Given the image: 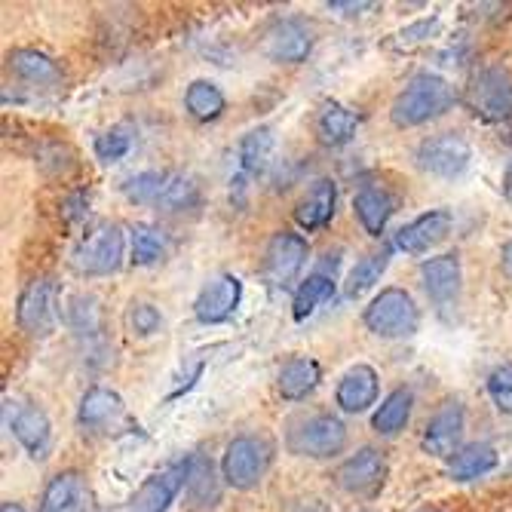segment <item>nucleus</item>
I'll use <instances>...</instances> for the list:
<instances>
[{"label":"nucleus","mask_w":512,"mask_h":512,"mask_svg":"<svg viewBox=\"0 0 512 512\" xmlns=\"http://www.w3.org/2000/svg\"><path fill=\"white\" fill-rule=\"evenodd\" d=\"M86 503V485L77 470L56 473L43 488L40 512H83Z\"/></svg>","instance_id":"nucleus-25"},{"label":"nucleus","mask_w":512,"mask_h":512,"mask_svg":"<svg viewBox=\"0 0 512 512\" xmlns=\"http://www.w3.org/2000/svg\"><path fill=\"white\" fill-rule=\"evenodd\" d=\"M184 108H188V114L200 123H212L224 114L227 108V99L218 83L212 80H194L188 86V92H184Z\"/></svg>","instance_id":"nucleus-30"},{"label":"nucleus","mask_w":512,"mask_h":512,"mask_svg":"<svg viewBox=\"0 0 512 512\" xmlns=\"http://www.w3.org/2000/svg\"><path fill=\"white\" fill-rule=\"evenodd\" d=\"M488 396L500 414H512V362L497 365L488 375Z\"/></svg>","instance_id":"nucleus-37"},{"label":"nucleus","mask_w":512,"mask_h":512,"mask_svg":"<svg viewBox=\"0 0 512 512\" xmlns=\"http://www.w3.org/2000/svg\"><path fill=\"white\" fill-rule=\"evenodd\" d=\"M463 102L482 123L512 120V71L503 65H482L479 71H473Z\"/></svg>","instance_id":"nucleus-2"},{"label":"nucleus","mask_w":512,"mask_h":512,"mask_svg":"<svg viewBox=\"0 0 512 512\" xmlns=\"http://www.w3.org/2000/svg\"><path fill=\"white\" fill-rule=\"evenodd\" d=\"M454 105H457V89L445 77L427 71L405 83V89L399 92L390 108V120L399 129H414L448 114Z\"/></svg>","instance_id":"nucleus-1"},{"label":"nucleus","mask_w":512,"mask_h":512,"mask_svg":"<svg viewBox=\"0 0 512 512\" xmlns=\"http://www.w3.org/2000/svg\"><path fill=\"white\" fill-rule=\"evenodd\" d=\"M77 424L86 433H117L129 424V414L123 399L108 387H89L77 405Z\"/></svg>","instance_id":"nucleus-12"},{"label":"nucleus","mask_w":512,"mask_h":512,"mask_svg":"<svg viewBox=\"0 0 512 512\" xmlns=\"http://www.w3.org/2000/svg\"><path fill=\"white\" fill-rule=\"evenodd\" d=\"M261 50L270 62L279 65H301L307 62L310 50H313V31L304 19L298 16H286L276 19L261 40Z\"/></svg>","instance_id":"nucleus-10"},{"label":"nucleus","mask_w":512,"mask_h":512,"mask_svg":"<svg viewBox=\"0 0 512 512\" xmlns=\"http://www.w3.org/2000/svg\"><path fill=\"white\" fill-rule=\"evenodd\" d=\"M411 408H414V393L408 387H396L381 402L375 417H371V427H375V433H381V436H396L411 421Z\"/></svg>","instance_id":"nucleus-29"},{"label":"nucleus","mask_w":512,"mask_h":512,"mask_svg":"<svg viewBox=\"0 0 512 512\" xmlns=\"http://www.w3.org/2000/svg\"><path fill=\"white\" fill-rule=\"evenodd\" d=\"M387 264H390V252H375V255H365L362 261H356V267L347 276V295L350 298L365 295L384 276Z\"/></svg>","instance_id":"nucleus-34"},{"label":"nucleus","mask_w":512,"mask_h":512,"mask_svg":"<svg viewBox=\"0 0 512 512\" xmlns=\"http://www.w3.org/2000/svg\"><path fill=\"white\" fill-rule=\"evenodd\" d=\"M378 4H344V0H332L329 4V10H344L347 16H353V13H359V10H375Z\"/></svg>","instance_id":"nucleus-41"},{"label":"nucleus","mask_w":512,"mask_h":512,"mask_svg":"<svg viewBox=\"0 0 512 512\" xmlns=\"http://www.w3.org/2000/svg\"><path fill=\"white\" fill-rule=\"evenodd\" d=\"M335 209H338V184L332 178H319V181L310 184L307 194L298 200L295 221H298L301 230L313 234V230H322L325 224H332Z\"/></svg>","instance_id":"nucleus-19"},{"label":"nucleus","mask_w":512,"mask_h":512,"mask_svg":"<svg viewBox=\"0 0 512 512\" xmlns=\"http://www.w3.org/2000/svg\"><path fill=\"white\" fill-rule=\"evenodd\" d=\"M129 148H132V138H129L126 129H120V126H114V129L96 135V157H99L102 163H117V160H123V157L129 154Z\"/></svg>","instance_id":"nucleus-38"},{"label":"nucleus","mask_w":512,"mask_h":512,"mask_svg":"<svg viewBox=\"0 0 512 512\" xmlns=\"http://www.w3.org/2000/svg\"><path fill=\"white\" fill-rule=\"evenodd\" d=\"M240 301H243V283L234 273H221L200 289L194 301V316L203 325H218L237 313Z\"/></svg>","instance_id":"nucleus-15"},{"label":"nucleus","mask_w":512,"mask_h":512,"mask_svg":"<svg viewBox=\"0 0 512 512\" xmlns=\"http://www.w3.org/2000/svg\"><path fill=\"white\" fill-rule=\"evenodd\" d=\"M335 479L347 494L375 497L387 482V457L378 448H359L353 457L341 463Z\"/></svg>","instance_id":"nucleus-11"},{"label":"nucleus","mask_w":512,"mask_h":512,"mask_svg":"<svg viewBox=\"0 0 512 512\" xmlns=\"http://www.w3.org/2000/svg\"><path fill=\"white\" fill-rule=\"evenodd\" d=\"M197 206H200V184L191 175H175L172 172V181H169V188H166L157 209H163V212H188V209H197Z\"/></svg>","instance_id":"nucleus-35"},{"label":"nucleus","mask_w":512,"mask_h":512,"mask_svg":"<svg viewBox=\"0 0 512 512\" xmlns=\"http://www.w3.org/2000/svg\"><path fill=\"white\" fill-rule=\"evenodd\" d=\"M421 283L433 304H451L463 283V267L457 255H439L421 264Z\"/></svg>","instance_id":"nucleus-20"},{"label":"nucleus","mask_w":512,"mask_h":512,"mask_svg":"<svg viewBox=\"0 0 512 512\" xmlns=\"http://www.w3.org/2000/svg\"><path fill=\"white\" fill-rule=\"evenodd\" d=\"M273 463V445L264 436H237L230 439L221 457V476L230 488L252 491L270 470Z\"/></svg>","instance_id":"nucleus-4"},{"label":"nucleus","mask_w":512,"mask_h":512,"mask_svg":"<svg viewBox=\"0 0 512 512\" xmlns=\"http://www.w3.org/2000/svg\"><path fill=\"white\" fill-rule=\"evenodd\" d=\"M240 178H237V188H243V181L249 178H261L264 169L270 166V157H273V129L270 126H258V129H249L243 138H240Z\"/></svg>","instance_id":"nucleus-26"},{"label":"nucleus","mask_w":512,"mask_h":512,"mask_svg":"<svg viewBox=\"0 0 512 512\" xmlns=\"http://www.w3.org/2000/svg\"><path fill=\"white\" fill-rule=\"evenodd\" d=\"M332 295H335V276L322 273V270L310 273V276L304 279V283L298 286V292H295L292 316H295L298 322H304L307 316H313V313H316V307H319V304H325Z\"/></svg>","instance_id":"nucleus-31"},{"label":"nucleus","mask_w":512,"mask_h":512,"mask_svg":"<svg viewBox=\"0 0 512 512\" xmlns=\"http://www.w3.org/2000/svg\"><path fill=\"white\" fill-rule=\"evenodd\" d=\"M365 329L378 338H408L421 325V310L405 289H384L365 307Z\"/></svg>","instance_id":"nucleus-6"},{"label":"nucleus","mask_w":512,"mask_h":512,"mask_svg":"<svg viewBox=\"0 0 512 512\" xmlns=\"http://www.w3.org/2000/svg\"><path fill=\"white\" fill-rule=\"evenodd\" d=\"M286 445L298 457H313V460L335 457L347 448V424L329 411L301 417V421L292 424Z\"/></svg>","instance_id":"nucleus-5"},{"label":"nucleus","mask_w":512,"mask_h":512,"mask_svg":"<svg viewBox=\"0 0 512 512\" xmlns=\"http://www.w3.org/2000/svg\"><path fill=\"white\" fill-rule=\"evenodd\" d=\"M439 25V19L433 16V19H421V22H414V25H408V28H402L393 40H390V46L393 50H414V46H421L430 34H433V28Z\"/></svg>","instance_id":"nucleus-39"},{"label":"nucleus","mask_w":512,"mask_h":512,"mask_svg":"<svg viewBox=\"0 0 512 512\" xmlns=\"http://www.w3.org/2000/svg\"><path fill=\"white\" fill-rule=\"evenodd\" d=\"M169 181H172V172H157V169L138 172L123 184V197L129 203H138V206H160Z\"/></svg>","instance_id":"nucleus-33"},{"label":"nucleus","mask_w":512,"mask_h":512,"mask_svg":"<svg viewBox=\"0 0 512 512\" xmlns=\"http://www.w3.org/2000/svg\"><path fill=\"white\" fill-rule=\"evenodd\" d=\"M322 381V368L316 359L310 356H292L283 368H279V378H276V387H279V396L289 399V402H301L307 399Z\"/></svg>","instance_id":"nucleus-24"},{"label":"nucleus","mask_w":512,"mask_h":512,"mask_svg":"<svg viewBox=\"0 0 512 512\" xmlns=\"http://www.w3.org/2000/svg\"><path fill=\"white\" fill-rule=\"evenodd\" d=\"M10 71L25 80V83H34V86H56L62 83V65L53 59V56H46L40 50H13L10 59H7Z\"/></svg>","instance_id":"nucleus-27"},{"label":"nucleus","mask_w":512,"mask_h":512,"mask_svg":"<svg viewBox=\"0 0 512 512\" xmlns=\"http://www.w3.org/2000/svg\"><path fill=\"white\" fill-rule=\"evenodd\" d=\"M86 212H89V191H74V194L65 197V203H62V221L65 224L83 221Z\"/></svg>","instance_id":"nucleus-40"},{"label":"nucleus","mask_w":512,"mask_h":512,"mask_svg":"<svg viewBox=\"0 0 512 512\" xmlns=\"http://www.w3.org/2000/svg\"><path fill=\"white\" fill-rule=\"evenodd\" d=\"M378 393H381L378 371L365 362H359V365L344 371V378L338 381V390H335V402L347 414H362L378 402Z\"/></svg>","instance_id":"nucleus-18"},{"label":"nucleus","mask_w":512,"mask_h":512,"mask_svg":"<svg viewBox=\"0 0 512 512\" xmlns=\"http://www.w3.org/2000/svg\"><path fill=\"white\" fill-rule=\"evenodd\" d=\"M16 322L28 338H46L59 322V286L53 276H34L19 292Z\"/></svg>","instance_id":"nucleus-7"},{"label":"nucleus","mask_w":512,"mask_h":512,"mask_svg":"<svg viewBox=\"0 0 512 512\" xmlns=\"http://www.w3.org/2000/svg\"><path fill=\"white\" fill-rule=\"evenodd\" d=\"M500 267H503V273L512 279V240L503 246V252H500Z\"/></svg>","instance_id":"nucleus-42"},{"label":"nucleus","mask_w":512,"mask_h":512,"mask_svg":"<svg viewBox=\"0 0 512 512\" xmlns=\"http://www.w3.org/2000/svg\"><path fill=\"white\" fill-rule=\"evenodd\" d=\"M451 212L448 209H433L424 212L421 218H414L411 224H405L396 234V249L405 255H424L433 246H439L448 234H451Z\"/></svg>","instance_id":"nucleus-17"},{"label":"nucleus","mask_w":512,"mask_h":512,"mask_svg":"<svg viewBox=\"0 0 512 512\" xmlns=\"http://www.w3.org/2000/svg\"><path fill=\"white\" fill-rule=\"evenodd\" d=\"M123 264V227L114 221L92 224L71 252V267L80 276H111Z\"/></svg>","instance_id":"nucleus-3"},{"label":"nucleus","mask_w":512,"mask_h":512,"mask_svg":"<svg viewBox=\"0 0 512 512\" xmlns=\"http://www.w3.org/2000/svg\"><path fill=\"white\" fill-rule=\"evenodd\" d=\"M166 255V234L151 224H135L129 230V261L135 267H151Z\"/></svg>","instance_id":"nucleus-32"},{"label":"nucleus","mask_w":512,"mask_h":512,"mask_svg":"<svg viewBox=\"0 0 512 512\" xmlns=\"http://www.w3.org/2000/svg\"><path fill=\"white\" fill-rule=\"evenodd\" d=\"M126 322H129V329L138 335V338H151L160 332V325H163V316L154 304L148 301H135L126 313Z\"/></svg>","instance_id":"nucleus-36"},{"label":"nucleus","mask_w":512,"mask_h":512,"mask_svg":"<svg viewBox=\"0 0 512 512\" xmlns=\"http://www.w3.org/2000/svg\"><path fill=\"white\" fill-rule=\"evenodd\" d=\"M473 160V148L463 135L457 132H442V135H433L427 142L417 145V154H414V163L421 172L427 175H436V178H457L467 172Z\"/></svg>","instance_id":"nucleus-9"},{"label":"nucleus","mask_w":512,"mask_h":512,"mask_svg":"<svg viewBox=\"0 0 512 512\" xmlns=\"http://www.w3.org/2000/svg\"><path fill=\"white\" fill-rule=\"evenodd\" d=\"M417 512H442V509H436V506H424V509H417Z\"/></svg>","instance_id":"nucleus-45"},{"label":"nucleus","mask_w":512,"mask_h":512,"mask_svg":"<svg viewBox=\"0 0 512 512\" xmlns=\"http://www.w3.org/2000/svg\"><path fill=\"white\" fill-rule=\"evenodd\" d=\"M0 512H25V506H19V503H13V500H7L4 506H0Z\"/></svg>","instance_id":"nucleus-44"},{"label":"nucleus","mask_w":512,"mask_h":512,"mask_svg":"<svg viewBox=\"0 0 512 512\" xmlns=\"http://www.w3.org/2000/svg\"><path fill=\"white\" fill-rule=\"evenodd\" d=\"M7 424L13 430V436L19 439V445L34 457V460H46L53 451V424L46 411L34 402H19L16 408H10Z\"/></svg>","instance_id":"nucleus-13"},{"label":"nucleus","mask_w":512,"mask_h":512,"mask_svg":"<svg viewBox=\"0 0 512 512\" xmlns=\"http://www.w3.org/2000/svg\"><path fill=\"white\" fill-rule=\"evenodd\" d=\"M188 470H191V463L181 460V463H172L169 470L145 479V485L132 497L129 512H166L172 500L178 497V491L188 485Z\"/></svg>","instance_id":"nucleus-16"},{"label":"nucleus","mask_w":512,"mask_h":512,"mask_svg":"<svg viewBox=\"0 0 512 512\" xmlns=\"http://www.w3.org/2000/svg\"><path fill=\"white\" fill-rule=\"evenodd\" d=\"M503 200L512 206V163H509V169L503 172Z\"/></svg>","instance_id":"nucleus-43"},{"label":"nucleus","mask_w":512,"mask_h":512,"mask_svg":"<svg viewBox=\"0 0 512 512\" xmlns=\"http://www.w3.org/2000/svg\"><path fill=\"white\" fill-rule=\"evenodd\" d=\"M188 463H191V470H188V485H184V491H188L191 506L194 509L218 506L221 503V482L215 476L212 460L203 454H194V457H188Z\"/></svg>","instance_id":"nucleus-28"},{"label":"nucleus","mask_w":512,"mask_h":512,"mask_svg":"<svg viewBox=\"0 0 512 512\" xmlns=\"http://www.w3.org/2000/svg\"><path fill=\"white\" fill-rule=\"evenodd\" d=\"M353 209H356L359 224L365 227V234L368 237H381L387 230V221L396 212V200H393L390 191L375 188V184H365V188L353 197Z\"/></svg>","instance_id":"nucleus-21"},{"label":"nucleus","mask_w":512,"mask_h":512,"mask_svg":"<svg viewBox=\"0 0 512 512\" xmlns=\"http://www.w3.org/2000/svg\"><path fill=\"white\" fill-rule=\"evenodd\" d=\"M310 258V243L292 230H276L264 249V279L273 289H289Z\"/></svg>","instance_id":"nucleus-8"},{"label":"nucleus","mask_w":512,"mask_h":512,"mask_svg":"<svg viewBox=\"0 0 512 512\" xmlns=\"http://www.w3.org/2000/svg\"><path fill=\"white\" fill-rule=\"evenodd\" d=\"M497 463H500V454H497L494 445H488V442H470V445H463L448 460L445 476L451 482H473L479 476H488L497 467Z\"/></svg>","instance_id":"nucleus-22"},{"label":"nucleus","mask_w":512,"mask_h":512,"mask_svg":"<svg viewBox=\"0 0 512 512\" xmlns=\"http://www.w3.org/2000/svg\"><path fill=\"white\" fill-rule=\"evenodd\" d=\"M359 129V114L350 111L341 102H325L322 111L316 114V135L325 148H344L353 142Z\"/></svg>","instance_id":"nucleus-23"},{"label":"nucleus","mask_w":512,"mask_h":512,"mask_svg":"<svg viewBox=\"0 0 512 512\" xmlns=\"http://www.w3.org/2000/svg\"><path fill=\"white\" fill-rule=\"evenodd\" d=\"M463 430H467V411H463V405L457 399L454 402H445L430 417V424L424 427L421 445H424L427 454L442 457V460H451L460 451Z\"/></svg>","instance_id":"nucleus-14"}]
</instances>
